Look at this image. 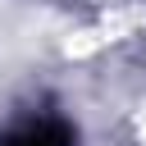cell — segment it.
<instances>
[{"instance_id":"6da1fadb","label":"cell","mask_w":146,"mask_h":146,"mask_svg":"<svg viewBox=\"0 0 146 146\" xmlns=\"http://www.w3.org/2000/svg\"><path fill=\"white\" fill-rule=\"evenodd\" d=\"M5 146H73V141H68V132H64L59 123H27V128L14 132Z\"/></svg>"}]
</instances>
